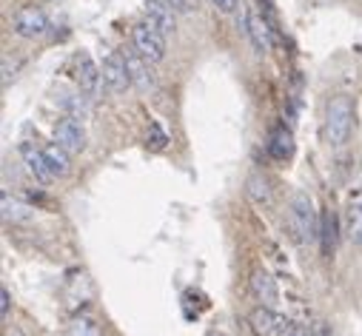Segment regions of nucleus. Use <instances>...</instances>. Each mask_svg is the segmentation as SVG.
Instances as JSON below:
<instances>
[{
  "label": "nucleus",
  "instance_id": "obj_17",
  "mask_svg": "<svg viewBox=\"0 0 362 336\" xmlns=\"http://www.w3.org/2000/svg\"><path fill=\"white\" fill-rule=\"evenodd\" d=\"M0 205H4V220H6V222H23V220H32V214H35L32 205L21 203V200L12 197L9 191L0 194Z\"/></svg>",
  "mask_w": 362,
  "mask_h": 336
},
{
  "label": "nucleus",
  "instance_id": "obj_9",
  "mask_svg": "<svg viewBox=\"0 0 362 336\" xmlns=\"http://www.w3.org/2000/svg\"><path fill=\"white\" fill-rule=\"evenodd\" d=\"M240 29L245 32V37L251 40L257 54H265L271 49V29H268V23L259 15H254L251 9H240Z\"/></svg>",
  "mask_w": 362,
  "mask_h": 336
},
{
  "label": "nucleus",
  "instance_id": "obj_14",
  "mask_svg": "<svg viewBox=\"0 0 362 336\" xmlns=\"http://www.w3.org/2000/svg\"><path fill=\"white\" fill-rule=\"evenodd\" d=\"M337 236H339V220H337V214L331 208H325L320 214V251H322V257L334 254Z\"/></svg>",
  "mask_w": 362,
  "mask_h": 336
},
{
  "label": "nucleus",
  "instance_id": "obj_23",
  "mask_svg": "<svg viewBox=\"0 0 362 336\" xmlns=\"http://www.w3.org/2000/svg\"><path fill=\"white\" fill-rule=\"evenodd\" d=\"M15 71H18V63L9 60V54L4 57V86H9V83L15 80Z\"/></svg>",
  "mask_w": 362,
  "mask_h": 336
},
{
  "label": "nucleus",
  "instance_id": "obj_24",
  "mask_svg": "<svg viewBox=\"0 0 362 336\" xmlns=\"http://www.w3.org/2000/svg\"><path fill=\"white\" fill-rule=\"evenodd\" d=\"M211 4H214L220 12H226V15H234V12L240 9V0H211Z\"/></svg>",
  "mask_w": 362,
  "mask_h": 336
},
{
  "label": "nucleus",
  "instance_id": "obj_13",
  "mask_svg": "<svg viewBox=\"0 0 362 336\" xmlns=\"http://www.w3.org/2000/svg\"><path fill=\"white\" fill-rule=\"evenodd\" d=\"M251 291H254V296H257L259 305H268V308H277V305H280L277 280L271 277L268 271H262V268H257V271L251 274Z\"/></svg>",
  "mask_w": 362,
  "mask_h": 336
},
{
  "label": "nucleus",
  "instance_id": "obj_6",
  "mask_svg": "<svg viewBox=\"0 0 362 336\" xmlns=\"http://www.w3.org/2000/svg\"><path fill=\"white\" fill-rule=\"evenodd\" d=\"M126 68H129V77H132V86L143 95L154 92L157 89V80H154V71H151V63L137 52V49H129L126 54Z\"/></svg>",
  "mask_w": 362,
  "mask_h": 336
},
{
  "label": "nucleus",
  "instance_id": "obj_27",
  "mask_svg": "<svg viewBox=\"0 0 362 336\" xmlns=\"http://www.w3.org/2000/svg\"><path fill=\"white\" fill-rule=\"evenodd\" d=\"M177 12H192V0H171Z\"/></svg>",
  "mask_w": 362,
  "mask_h": 336
},
{
  "label": "nucleus",
  "instance_id": "obj_25",
  "mask_svg": "<svg viewBox=\"0 0 362 336\" xmlns=\"http://www.w3.org/2000/svg\"><path fill=\"white\" fill-rule=\"evenodd\" d=\"M283 336H311V328H305V325H288Z\"/></svg>",
  "mask_w": 362,
  "mask_h": 336
},
{
  "label": "nucleus",
  "instance_id": "obj_3",
  "mask_svg": "<svg viewBox=\"0 0 362 336\" xmlns=\"http://www.w3.org/2000/svg\"><path fill=\"white\" fill-rule=\"evenodd\" d=\"M74 68H77V89L88 97V100H98L106 80H103V68L92 60V54L88 52H77L74 57Z\"/></svg>",
  "mask_w": 362,
  "mask_h": 336
},
{
  "label": "nucleus",
  "instance_id": "obj_8",
  "mask_svg": "<svg viewBox=\"0 0 362 336\" xmlns=\"http://www.w3.org/2000/svg\"><path fill=\"white\" fill-rule=\"evenodd\" d=\"M52 134H54V143L63 145L69 154H80V151H86V131H83V126H80L74 117L63 114V117L54 123Z\"/></svg>",
  "mask_w": 362,
  "mask_h": 336
},
{
  "label": "nucleus",
  "instance_id": "obj_10",
  "mask_svg": "<svg viewBox=\"0 0 362 336\" xmlns=\"http://www.w3.org/2000/svg\"><path fill=\"white\" fill-rule=\"evenodd\" d=\"M49 32V18L35 9V6H26L15 15V35L18 37H26V40H35V37H43Z\"/></svg>",
  "mask_w": 362,
  "mask_h": 336
},
{
  "label": "nucleus",
  "instance_id": "obj_22",
  "mask_svg": "<svg viewBox=\"0 0 362 336\" xmlns=\"http://www.w3.org/2000/svg\"><path fill=\"white\" fill-rule=\"evenodd\" d=\"M9 308H12V294L9 288H0V316L9 319Z\"/></svg>",
  "mask_w": 362,
  "mask_h": 336
},
{
  "label": "nucleus",
  "instance_id": "obj_5",
  "mask_svg": "<svg viewBox=\"0 0 362 336\" xmlns=\"http://www.w3.org/2000/svg\"><path fill=\"white\" fill-rule=\"evenodd\" d=\"M248 325L257 336H283L288 322L277 313V308H268V305H257L248 313Z\"/></svg>",
  "mask_w": 362,
  "mask_h": 336
},
{
  "label": "nucleus",
  "instance_id": "obj_19",
  "mask_svg": "<svg viewBox=\"0 0 362 336\" xmlns=\"http://www.w3.org/2000/svg\"><path fill=\"white\" fill-rule=\"evenodd\" d=\"M43 154H46V160H49V165H52L54 177H69L71 160H69V151H66L63 145H57V143H54V145H46Z\"/></svg>",
  "mask_w": 362,
  "mask_h": 336
},
{
  "label": "nucleus",
  "instance_id": "obj_2",
  "mask_svg": "<svg viewBox=\"0 0 362 336\" xmlns=\"http://www.w3.org/2000/svg\"><path fill=\"white\" fill-rule=\"evenodd\" d=\"M351 128H354L351 97H345V95L331 97L325 106V140H328V145H334V148L345 145L351 137Z\"/></svg>",
  "mask_w": 362,
  "mask_h": 336
},
{
  "label": "nucleus",
  "instance_id": "obj_18",
  "mask_svg": "<svg viewBox=\"0 0 362 336\" xmlns=\"http://www.w3.org/2000/svg\"><path fill=\"white\" fill-rule=\"evenodd\" d=\"M57 103H60L63 114H69V117H74V120H88V114H92L86 95H83V97H80V95H60Z\"/></svg>",
  "mask_w": 362,
  "mask_h": 336
},
{
  "label": "nucleus",
  "instance_id": "obj_15",
  "mask_svg": "<svg viewBox=\"0 0 362 336\" xmlns=\"http://www.w3.org/2000/svg\"><path fill=\"white\" fill-rule=\"evenodd\" d=\"M268 154L274 160H280V162L294 154V134H291V128H286V126L271 128V134H268Z\"/></svg>",
  "mask_w": 362,
  "mask_h": 336
},
{
  "label": "nucleus",
  "instance_id": "obj_4",
  "mask_svg": "<svg viewBox=\"0 0 362 336\" xmlns=\"http://www.w3.org/2000/svg\"><path fill=\"white\" fill-rule=\"evenodd\" d=\"M132 43L134 49L154 66V63H163L165 60V35L160 29H154L148 20L146 23H137L132 29Z\"/></svg>",
  "mask_w": 362,
  "mask_h": 336
},
{
  "label": "nucleus",
  "instance_id": "obj_16",
  "mask_svg": "<svg viewBox=\"0 0 362 336\" xmlns=\"http://www.w3.org/2000/svg\"><path fill=\"white\" fill-rule=\"evenodd\" d=\"M245 191L257 205H271L274 203V188H271V180L265 174H251L248 183H245Z\"/></svg>",
  "mask_w": 362,
  "mask_h": 336
},
{
  "label": "nucleus",
  "instance_id": "obj_11",
  "mask_svg": "<svg viewBox=\"0 0 362 336\" xmlns=\"http://www.w3.org/2000/svg\"><path fill=\"white\" fill-rule=\"evenodd\" d=\"M143 12H146V20L163 35H171L177 29V9L171 0H146Z\"/></svg>",
  "mask_w": 362,
  "mask_h": 336
},
{
  "label": "nucleus",
  "instance_id": "obj_12",
  "mask_svg": "<svg viewBox=\"0 0 362 336\" xmlns=\"http://www.w3.org/2000/svg\"><path fill=\"white\" fill-rule=\"evenodd\" d=\"M21 160H23V165H26V172H29L37 183H52V180H57L54 172H52V165H49V160H46V154H43V148H35L32 143H21Z\"/></svg>",
  "mask_w": 362,
  "mask_h": 336
},
{
  "label": "nucleus",
  "instance_id": "obj_1",
  "mask_svg": "<svg viewBox=\"0 0 362 336\" xmlns=\"http://www.w3.org/2000/svg\"><path fill=\"white\" fill-rule=\"evenodd\" d=\"M286 225L297 245H308V242L320 239V217H317L308 194H303V191L291 194L288 211H286Z\"/></svg>",
  "mask_w": 362,
  "mask_h": 336
},
{
  "label": "nucleus",
  "instance_id": "obj_21",
  "mask_svg": "<svg viewBox=\"0 0 362 336\" xmlns=\"http://www.w3.org/2000/svg\"><path fill=\"white\" fill-rule=\"evenodd\" d=\"M146 143H148L151 148H157V151H160V148H163V145L168 143V137L163 134V128H160V126H151V131H148V137H146Z\"/></svg>",
  "mask_w": 362,
  "mask_h": 336
},
{
  "label": "nucleus",
  "instance_id": "obj_20",
  "mask_svg": "<svg viewBox=\"0 0 362 336\" xmlns=\"http://www.w3.org/2000/svg\"><path fill=\"white\" fill-rule=\"evenodd\" d=\"M66 336H103V330H100V325L92 319V316H74L71 322H69V328H66Z\"/></svg>",
  "mask_w": 362,
  "mask_h": 336
},
{
  "label": "nucleus",
  "instance_id": "obj_26",
  "mask_svg": "<svg viewBox=\"0 0 362 336\" xmlns=\"http://www.w3.org/2000/svg\"><path fill=\"white\" fill-rule=\"evenodd\" d=\"M311 336H331V330H328V325H325L322 319H317V322L311 325Z\"/></svg>",
  "mask_w": 362,
  "mask_h": 336
},
{
  "label": "nucleus",
  "instance_id": "obj_7",
  "mask_svg": "<svg viewBox=\"0 0 362 336\" xmlns=\"http://www.w3.org/2000/svg\"><path fill=\"white\" fill-rule=\"evenodd\" d=\"M103 80H106V89L112 95H123L129 86H132V77H129V68H126V57L120 52H109L103 57Z\"/></svg>",
  "mask_w": 362,
  "mask_h": 336
}]
</instances>
